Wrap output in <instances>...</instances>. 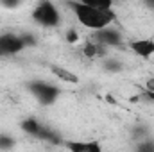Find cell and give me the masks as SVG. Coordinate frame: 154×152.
I'll return each mask as SVG.
<instances>
[{
	"label": "cell",
	"instance_id": "14",
	"mask_svg": "<svg viewBox=\"0 0 154 152\" xmlns=\"http://www.w3.org/2000/svg\"><path fill=\"white\" fill-rule=\"evenodd\" d=\"M136 150H140V152H154V143L152 141H143V143H140V145L136 147Z\"/></svg>",
	"mask_w": 154,
	"mask_h": 152
},
{
	"label": "cell",
	"instance_id": "13",
	"mask_svg": "<svg viewBox=\"0 0 154 152\" xmlns=\"http://www.w3.org/2000/svg\"><path fill=\"white\" fill-rule=\"evenodd\" d=\"M66 41L70 43V45H74L79 41V32H77V29H68L66 31Z\"/></svg>",
	"mask_w": 154,
	"mask_h": 152
},
{
	"label": "cell",
	"instance_id": "18",
	"mask_svg": "<svg viewBox=\"0 0 154 152\" xmlns=\"http://www.w3.org/2000/svg\"><path fill=\"white\" fill-rule=\"evenodd\" d=\"M145 90L147 91H154V77H149L145 81Z\"/></svg>",
	"mask_w": 154,
	"mask_h": 152
},
{
	"label": "cell",
	"instance_id": "9",
	"mask_svg": "<svg viewBox=\"0 0 154 152\" xmlns=\"http://www.w3.org/2000/svg\"><path fill=\"white\" fill-rule=\"evenodd\" d=\"M20 127L27 132V134H31V136H38L39 129H41V123H39L38 120H34V118H27V120H23L22 123H20Z\"/></svg>",
	"mask_w": 154,
	"mask_h": 152
},
{
	"label": "cell",
	"instance_id": "19",
	"mask_svg": "<svg viewBox=\"0 0 154 152\" xmlns=\"http://www.w3.org/2000/svg\"><path fill=\"white\" fill-rule=\"evenodd\" d=\"M143 4H145L149 9H154V0H143Z\"/></svg>",
	"mask_w": 154,
	"mask_h": 152
},
{
	"label": "cell",
	"instance_id": "11",
	"mask_svg": "<svg viewBox=\"0 0 154 152\" xmlns=\"http://www.w3.org/2000/svg\"><path fill=\"white\" fill-rule=\"evenodd\" d=\"M77 2L91 5V7H100V9H111L113 5V0H77Z\"/></svg>",
	"mask_w": 154,
	"mask_h": 152
},
{
	"label": "cell",
	"instance_id": "20",
	"mask_svg": "<svg viewBox=\"0 0 154 152\" xmlns=\"http://www.w3.org/2000/svg\"><path fill=\"white\" fill-rule=\"evenodd\" d=\"M145 95H147L151 100H154V91H145Z\"/></svg>",
	"mask_w": 154,
	"mask_h": 152
},
{
	"label": "cell",
	"instance_id": "7",
	"mask_svg": "<svg viewBox=\"0 0 154 152\" xmlns=\"http://www.w3.org/2000/svg\"><path fill=\"white\" fill-rule=\"evenodd\" d=\"M66 149L74 152H100L102 147L97 143V141H88V143H81V141H66L63 143Z\"/></svg>",
	"mask_w": 154,
	"mask_h": 152
},
{
	"label": "cell",
	"instance_id": "5",
	"mask_svg": "<svg viewBox=\"0 0 154 152\" xmlns=\"http://www.w3.org/2000/svg\"><path fill=\"white\" fill-rule=\"evenodd\" d=\"M93 38H95L93 41H99L106 47H120L122 45V34L111 27H104L100 31H95Z\"/></svg>",
	"mask_w": 154,
	"mask_h": 152
},
{
	"label": "cell",
	"instance_id": "8",
	"mask_svg": "<svg viewBox=\"0 0 154 152\" xmlns=\"http://www.w3.org/2000/svg\"><path fill=\"white\" fill-rule=\"evenodd\" d=\"M50 72L57 77L59 81H65V82H70V84H75V82H79V77H77L74 72H70V70L63 68V66L52 65V66H50Z\"/></svg>",
	"mask_w": 154,
	"mask_h": 152
},
{
	"label": "cell",
	"instance_id": "4",
	"mask_svg": "<svg viewBox=\"0 0 154 152\" xmlns=\"http://www.w3.org/2000/svg\"><path fill=\"white\" fill-rule=\"evenodd\" d=\"M23 48H25V43L22 41L20 36H16V34H2L0 36V50L4 52V56L18 54Z\"/></svg>",
	"mask_w": 154,
	"mask_h": 152
},
{
	"label": "cell",
	"instance_id": "12",
	"mask_svg": "<svg viewBox=\"0 0 154 152\" xmlns=\"http://www.w3.org/2000/svg\"><path fill=\"white\" fill-rule=\"evenodd\" d=\"M14 147V140L7 134H0V150H7Z\"/></svg>",
	"mask_w": 154,
	"mask_h": 152
},
{
	"label": "cell",
	"instance_id": "10",
	"mask_svg": "<svg viewBox=\"0 0 154 152\" xmlns=\"http://www.w3.org/2000/svg\"><path fill=\"white\" fill-rule=\"evenodd\" d=\"M104 70L106 72H111V74H116V72H122V63L116 61V59H111V57H106L104 63H102Z\"/></svg>",
	"mask_w": 154,
	"mask_h": 152
},
{
	"label": "cell",
	"instance_id": "15",
	"mask_svg": "<svg viewBox=\"0 0 154 152\" xmlns=\"http://www.w3.org/2000/svg\"><path fill=\"white\" fill-rule=\"evenodd\" d=\"M20 38L25 43V47H34V45H36V38H34L32 34H20Z\"/></svg>",
	"mask_w": 154,
	"mask_h": 152
},
{
	"label": "cell",
	"instance_id": "2",
	"mask_svg": "<svg viewBox=\"0 0 154 152\" xmlns=\"http://www.w3.org/2000/svg\"><path fill=\"white\" fill-rule=\"evenodd\" d=\"M32 18L43 27H57L59 22H61V14H59L57 7L50 0H41L36 5V9H34V13H32Z\"/></svg>",
	"mask_w": 154,
	"mask_h": 152
},
{
	"label": "cell",
	"instance_id": "1",
	"mask_svg": "<svg viewBox=\"0 0 154 152\" xmlns=\"http://www.w3.org/2000/svg\"><path fill=\"white\" fill-rule=\"evenodd\" d=\"M68 7H72L75 18L81 25L91 31H100L104 27H109V23L115 22V13L111 9H100V7H91L86 4H81L77 0L68 2Z\"/></svg>",
	"mask_w": 154,
	"mask_h": 152
},
{
	"label": "cell",
	"instance_id": "17",
	"mask_svg": "<svg viewBox=\"0 0 154 152\" xmlns=\"http://www.w3.org/2000/svg\"><path fill=\"white\" fill-rule=\"evenodd\" d=\"M0 2H2L5 7H16V5H18L22 0H0Z\"/></svg>",
	"mask_w": 154,
	"mask_h": 152
},
{
	"label": "cell",
	"instance_id": "3",
	"mask_svg": "<svg viewBox=\"0 0 154 152\" xmlns=\"http://www.w3.org/2000/svg\"><path fill=\"white\" fill-rule=\"evenodd\" d=\"M27 88H29V91L36 97V100H38L39 104H43V106H50V104H54V102L57 100L59 93H61L56 86L47 84V82H39V81L29 82Z\"/></svg>",
	"mask_w": 154,
	"mask_h": 152
},
{
	"label": "cell",
	"instance_id": "21",
	"mask_svg": "<svg viewBox=\"0 0 154 152\" xmlns=\"http://www.w3.org/2000/svg\"><path fill=\"white\" fill-rule=\"evenodd\" d=\"M2 56H4V52H2V50H0V57H2Z\"/></svg>",
	"mask_w": 154,
	"mask_h": 152
},
{
	"label": "cell",
	"instance_id": "6",
	"mask_svg": "<svg viewBox=\"0 0 154 152\" xmlns=\"http://www.w3.org/2000/svg\"><path fill=\"white\" fill-rule=\"evenodd\" d=\"M131 50L138 56V57H143V59H149L154 54V41L152 39H133L129 43Z\"/></svg>",
	"mask_w": 154,
	"mask_h": 152
},
{
	"label": "cell",
	"instance_id": "16",
	"mask_svg": "<svg viewBox=\"0 0 154 152\" xmlns=\"http://www.w3.org/2000/svg\"><path fill=\"white\" fill-rule=\"evenodd\" d=\"M133 134H134V138H145V134H147V129H145V127H136Z\"/></svg>",
	"mask_w": 154,
	"mask_h": 152
}]
</instances>
